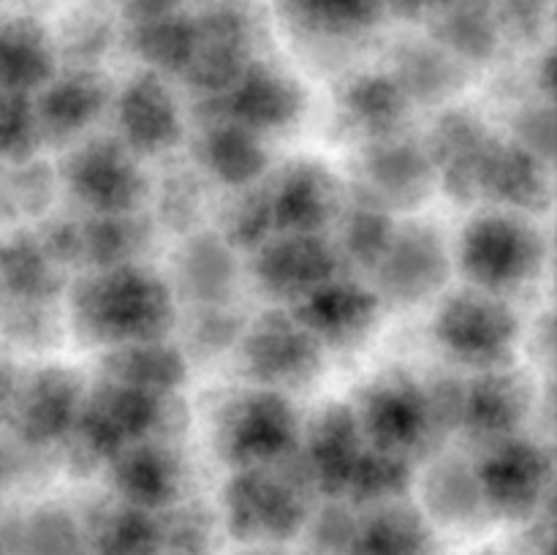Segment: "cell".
<instances>
[{
    "mask_svg": "<svg viewBox=\"0 0 557 555\" xmlns=\"http://www.w3.org/2000/svg\"><path fill=\"white\" fill-rule=\"evenodd\" d=\"M177 310L163 272L145 261L79 270L63 292L65 330L98 351L172 337Z\"/></svg>",
    "mask_w": 557,
    "mask_h": 555,
    "instance_id": "cell-1",
    "label": "cell"
},
{
    "mask_svg": "<svg viewBox=\"0 0 557 555\" xmlns=\"http://www.w3.org/2000/svg\"><path fill=\"white\" fill-rule=\"evenodd\" d=\"M183 428L185 411L180 392L156 395L107 379H92L85 390L74 433L58 452L74 471H92L141 441H177Z\"/></svg>",
    "mask_w": 557,
    "mask_h": 555,
    "instance_id": "cell-2",
    "label": "cell"
},
{
    "mask_svg": "<svg viewBox=\"0 0 557 555\" xmlns=\"http://www.w3.org/2000/svg\"><path fill=\"white\" fill-rule=\"evenodd\" d=\"M451 256L468 286L515 299L542 278L549 245L531 215L490 207L468 218Z\"/></svg>",
    "mask_w": 557,
    "mask_h": 555,
    "instance_id": "cell-3",
    "label": "cell"
},
{
    "mask_svg": "<svg viewBox=\"0 0 557 555\" xmlns=\"http://www.w3.org/2000/svg\"><path fill=\"white\" fill-rule=\"evenodd\" d=\"M299 435L292 397L264 386H237L212 411V449L228 471L277 466L297 452Z\"/></svg>",
    "mask_w": 557,
    "mask_h": 555,
    "instance_id": "cell-4",
    "label": "cell"
},
{
    "mask_svg": "<svg viewBox=\"0 0 557 555\" xmlns=\"http://www.w3.org/2000/svg\"><path fill=\"white\" fill-rule=\"evenodd\" d=\"M351 408L364 444L411 462L428 457L446 439L430 381L411 370L392 368L370 379L357 392Z\"/></svg>",
    "mask_w": 557,
    "mask_h": 555,
    "instance_id": "cell-5",
    "label": "cell"
},
{
    "mask_svg": "<svg viewBox=\"0 0 557 555\" xmlns=\"http://www.w3.org/2000/svg\"><path fill=\"white\" fill-rule=\"evenodd\" d=\"M60 190L76 212L112 215L147 207L150 174L114 134H87L65 147L58 166Z\"/></svg>",
    "mask_w": 557,
    "mask_h": 555,
    "instance_id": "cell-6",
    "label": "cell"
},
{
    "mask_svg": "<svg viewBox=\"0 0 557 555\" xmlns=\"http://www.w3.org/2000/svg\"><path fill=\"white\" fill-rule=\"evenodd\" d=\"M522 324L511 299L462 286L441 297L433 337L451 362L482 373L509 368L520 346Z\"/></svg>",
    "mask_w": 557,
    "mask_h": 555,
    "instance_id": "cell-7",
    "label": "cell"
},
{
    "mask_svg": "<svg viewBox=\"0 0 557 555\" xmlns=\"http://www.w3.org/2000/svg\"><path fill=\"white\" fill-rule=\"evenodd\" d=\"M232 354L245 384L283 392L288 397L315 384L326 357L324 348L288 308H270L245 321Z\"/></svg>",
    "mask_w": 557,
    "mask_h": 555,
    "instance_id": "cell-8",
    "label": "cell"
},
{
    "mask_svg": "<svg viewBox=\"0 0 557 555\" xmlns=\"http://www.w3.org/2000/svg\"><path fill=\"white\" fill-rule=\"evenodd\" d=\"M313 495L281 468H243L221 490V520L237 542L281 544L302 533Z\"/></svg>",
    "mask_w": 557,
    "mask_h": 555,
    "instance_id": "cell-9",
    "label": "cell"
},
{
    "mask_svg": "<svg viewBox=\"0 0 557 555\" xmlns=\"http://www.w3.org/2000/svg\"><path fill=\"white\" fill-rule=\"evenodd\" d=\"M87 381L65 365H36L22 370L14 403H11L5 422L20 444L33 452H58L74 433L85 400Z\"/></svg>",
    "mask_w": 557,
    "mask_h": 555,
    "instance_id": "cell-10",
    "label": "cell"
},
{
    "mask_svg": "<svg viewBox=\"0 0 557 555\" xmlns=\"http://www.w3.org/2000/svg\"><path fill=\"white\" fill-rule=\"evenodd\" d=\"M482 452V460L473 466V471L487 515L504 520L536 517L553 493V452L522 433L484 446Z\"/></svg>",
    "mask_w": 557,
    "mask_h": 555,
    "instance_id": "cell-11",
    "label": "cell"
},
{
    "mask_svg": "<svg viewBox=\"0 0 557 555\" xmlns=\"http://www.w3.org/2000/svg\"><path fill=\"white\" fill-rule=\"evenodd\" d=\"M451 245L433 221L397 223L386 254L370 272V286L379 299L397 308H411L444 294L451 275Z\"/></svg>",
    "mask_w": 557,
    "mask_h": 555,
    "instance_id": "cell-12",
    "label": "cell"
},
{
    "mask_svg": "<svg viewBox=\"0 0 557 555\" xmlns=\"http://www.w3.org/2000/svg\"><path fill=\"white\" fill-rule=\"evenodd\" d=\"M364 449L351 403H324L308 422H302L299 446L281 462L294 482L313 498L343 501L354 466Z\"/></svg>",
    "mask_w": 557,
    "mask_h": 555,
    "instance_id": "cell-13",
    "label": "cell"
},
{
    "mask_svg": "<svg viewBox=\"0 0 557 555\" xmlns=\"http://www.w3.org/2000/svg\"><path fill=\"white\" fill-rule=\"evenodd\" d=\"M196 120L223 118L256 136H272L294 128L308 109V92L297 76L264 58L250 60L237 82L218 98H196Z\"/></svg>",
    "mask_w": 557,
    "mask_h": 555,
    "instance_id": "cell-14",
    "label": "cell"
},
{
    "mask_svg": "<svg viewBox=\"0 0 557 555\" xmlns=\"http://www.w3.org/2000/svg\"><path fill=\"white\" fill-rule=\"evenodd\" d=\"M112 134L141 161L169 158L185 141V112L166 76L136 71L114 87Z\"/></svg>",
    "mask_w": 557,
    "mask_h": 555,
    "instance_id": "cell-15",
    "label": "cell"
},
{
    "mask_svg": "<svg viewBox=\"0 0 557 555\" xmlns=\"http://www.w3.org/2000/svg\"><path fill=\"white\" fill-rule=\"evenodd\" d=\"M346 272L330 234H272L248 254V275L275 308L294 303Z\"/></svg>",
    "mask_w": 557,
    "mask_h": 555,
    "instance_id": "cell-16",
    "label": "cell"
},
{
    "mask_svg": "<svg viewBox=\"0 0 557 555\" xmlns=\"http://www.w3.org/2000/svg\"><path fill=\"white\" fill-rule=\"evenodd\" d=\"M196 22V49L180 79L196 98H218L243 76L253 54V20L239 0L205 5Z\"/></svg>",
    "mask_w": 557,
    "mask_h": 555,
    "instance_id": "cell-17",
    "label": "cell"
},
{
    "mask_svg": "<svg viewBox=\"0 0 557 555\" xmlns=\"http://www.w3.org/2000/svg\"><path fill=\"white\" fill-rule=\"evenodd\" d=\"M288 310L324 351H348L364 346L373 335L384 313V303L362 275L341 272L305 294Z\"/></svg>",
    "mask_w": 557,
    "mask_h": 555,
    "instance_id": "cell-18",
    "label": "cell"
},
{
    "mask_svg": "<svg viewBox=\"0 0 557 555\" xmlns=\"http://www.w3.org/2000/svg\"><path fill=\"white\" fill-rule=\"evenodd\" d=\"M114 85L98 65H65L33 92L41 147L65 150L85 139L112 107Z\"/></svg>",
    "mask_w": 557,
    "mask_h": 555,
    "instance_id": "cell-19",
    "label": "cell"
},
{
    "mask_svg": "<svg viewBox=\"0 0 557 555\" xmlns=\"http://www.w3.org/2000/svg\"><path fill=\"white\" fill-rule=\"evenodd\" d=\"M357 174V188L389 212L419 210L438 185L424 141L406 131L364 141Z\"/></svg>",
    "mask_w": 557,
    "mask_h": 555,
    "instance_id": "cell-20",
    "label": "cell"
},
{
    "mask_svg": "<svg viewBox=\"0 0 557 555\" xmlns=\"http://www.w3.org/2000/svg\"><path fill=\"white\" fill-rule=\"evenodd\" d=\"M275 234H330L346 190L341 180L313 158H299L267 174Z\"/></svg>",
    "mask_w": 557,
    "mask_h": 555,
    "instance_id": "cell-21",
    "label": "cell"
},
{
    "mask_svg": "<svg viewBox=\"0 0 557 555\" xmlns=\"http://www.w3.org/2000/svg\"><path fill=\"white\" fill-rule=\"evenodd\" d=\"M114 498L147 511H166L188 498V460L177 441L152 439L128 446L107 462Z\"/></svg>",
    "mask_w": 557,
    "mask_h": 555,
    "instance_id": "cell-22",
    "label": "cell"
},
{
    "mask_svg": "<svg viewBox=\"0 0 557 555\" xmlns=\"http://www.w3.org/2000/svg\"><path fill=\"white\" fill-rule=\"evenodd\" d=\"M531 381L515 368L482 370L462 381L460 424L457 430L484 446L520 435L533 411Z\"/></svg>",
    "mask_w": 557,
    "mask_h": 555,
    "instance_id": "cell-23",
    "label": "cell"
},
{
    "mask_svg": "<svg viewBox=\"0 0 557 555\" xmlns=\"http://www.w3.org/2000/svg\"><path fill=\"white\" fill-rule=\"evenodd\" d=\"M476 199L495 210L542 215L553 205L549 161L539 158L515 139L493 136L476 174Z\"/></svg>",
    "mask_w": 557,
    "mask_h": 555,
    "instance_id": "cell-24",
    "label": "cell"
},
{
    "mask_svg": "<svg viewBox=\"0 0 557 555\" xmlns=\"http://www.w3.org/2000/svg\"><path fill=\"white\" fill-rule=\"evenodd\" d=\"M180 308L185 305H228L243 281L239 254L215 232L205 226L180 237L166 275Z\"/></svg>",
    "mask_w": 557,
    "mask_h": 555,
    "instance_id": "cell-25",
    "label": "cell"
},
{
    "mask_svg": "<svg viewBox=\"0 0 557 555\" xmlns=\"http://www.w3.org/2000/svg\"><path fill=\"white\" fill-rule=\"evenodd\" d=\"M493 131L471 109L451 107L433 123L424 136V150L433 161L438 185L457 205L476 201V174Z\"/></svg>",
    "mask_w": 557,
    "mask_h": 555,
    "instance_id": "cell-26",
    "label": "cell"
},
{
    "mask_svg": "<svg viewBox=\"0 0 557 555\" xmlns=\"http://www.w3.org/2000/svg\"><path fill=\"white\" fill-rule=\"evenodd\" d=\"M190 161L221 190L259 183L272 169L264 139L223 118L201 120L196 125V134L190 139Z\"/></svg>",
    "mask_w": 557,
    "mask_h": 555,
    "instance_id": "cell-27",
    "label": "cell"
},
{
    "mask_svg": "<svg viewBox=\"0 0 557 555\" xmlns=\"http://www.w3.org/2000/svg\"><path fill=\"white\" fill-rule=\"evenodd\" d=\"M69 275L47 256L33 229L0 234V305L63 303Z\"/></svg>",
    "mask_w": 557,
    "mask_h": 555,
    "instance_id": "cell-28",
    "label": "cell"
},
{
    "mask_svg": "<svg viewBox=\"0 0 557 555\" xmlns=\"http://www.w3.org/2000/svg\"><path fill=\"white\" fill-rule=\"evenodd\" d=\"M163 172L150 177V196L147 207L156 221L158 232H172L177 237L194 234L207 226L212 218V190L215 185L194 166V161H177V158H161Z\"/></svg>",
    "mask_w": 557,
    "mask_h": 555,
    "instance_id": "cell-29",
    "label": "cell"
},
{
    "mask_svg": "<svg viewBox=\"0 0 557 555\" xmlns=\"http://www.w3.org/2000/svg\"><path fill=\"white\" fill-rule=\"evenodd\" d=\"M96 379L136 386L156 395H177L188 379V359L172 337L128 343V346L101 351Z\"/></svg>",
    "mask_w": 557,
    "mask_h": 555,
    "instance_id": "cell-30",
    "label": "cell"
},
{
    "mask_svg": "<svg viewBox=\"0 0 557 555\" xmlns=\"http://www.w3.org/2000/svg\"><path fill=\"white\" fill-rule=\"evenodd\" d=\"M87 555H163L161 517L125 501H98L85 517Z\"/></svg>",
    "mask_w": 557,
    "mask_h": 555,
    "instance_id": "cell-31",
    "label": "cell"
},
{
    "mask_svg": "<svg viewBox=\"0 0 557 555\" xmlns=\"http://www.w3.org/2000/svg\"><path fill=\"white\" fill-rule=\"evenodd\" d=\"M332 229H335L332 243H335L346 272L370 278V272L379 267L381 256L389 248L397 221L395 212H389L384 205L354 188L343 201Z\"/></svg>",
    "mask_w": 557,
    "mask_h": 555,
    "instance_id": "cell-32",
    "label": "cell"
},
{
    "mask_svg": "<svg viewBox=\"0 0 557 555\" xmlns=\"http://www.w3.org/2000/svg\"><path fill=\"white\" fill-rule=\"evenodd\" d=\"M341 114L364 141L406 131L411 101L389 71H362L341 87Z\"/></svg>",
    "mask_w": 557,
    "mask_h": 555,
    "instance_id": "cell-33",
    "label": "cell"
},
{
    "mask_svg": "<svg viewBox=\"0 0 557 555\" xmlns=\"http://www.w3.org/2000/svg\"><path fill=\"white\" fill-rule=\"evenodd\" d=\"M389 74L400 85L411 107H438L451 101L466 85V63L430 41H408L395 49Z\"/></svg>",
    "mask_w": 557,
    "mask_h": 555,
    "instance_id": "cell-34",
    "label": "cell"
},
{
    "mask_svg": "<svg viewBox=\"0 0 557 555\" xmlns=\"http://www.w3.org/2000/svg\"><path fill=\"white\" fill-rule=\"evenodd\" d=\"M54 38L30 16L0 22V92L41 90L58 74Z\"/></svg>",
    "mask_w": 557,
    "mask_h": 555,
    "instance_id": "cell-35",
    "label": "cell"
},
{
    "mask_svg": "<svg viewBox=\"0 0 557 555\" xmlns=\"http://www.w3.org/2000/svg\"><path fill=\"white\" fill-rule=\"evenodd\" d=\"M82 215V270L145 261L158 243V226L147 210Z\"/></svg>",
    "mask_w": 557,
    "mask_h": 555,
    "instance_id": "cell-36",
    "label": "cell"
},
{
    "mask_svg": "<svg viewBox=\"0 0 557 555\" xmlns=\"http://www.w3.org/2000/svg\"><path fill=\"white\" fill-rule=\"evenodd\" d=\"M422 511L428 522L446 528H471L490 517L482 501L476 471L460 455H441L430 462L422 482Z\"/></svg>",
    "mask_w": 557,
    "mask_h": 555,
    "instance_id": "cell-37",
    "label": "cell"
},
{
    "mask_svg": "<svg viewBox=\"0 0 557 555\" xmlns=\"http://www.w3.org/2000/svg\"><path fill=\"white\" fill-rule=\"evenodd\" d=\"M346 555H433V531L417 506L392 501L359 515Z\"/></svg>",
    "mask_w": 557,
    "mask_h": 555,
    "instance_id": "cell-38",
    "label": "cell"
},
{
    "mask_svg": "<svg viewBox=\"0 0 557 555\" xmlns=\"http://www.w3.org/2000/svg\"><path fill=\"white\" fill-rule=\"evenodd\" d=\"M433 41L460 63H487L504 41L493 0H455L433 11Z\"/></svg>",
    "mask_w": 557,
    "mask_h": 555,
    "instance_id": "cell-39",
    "label": "cell"
},
{
    "mask_svg": "<svg viewBox=\"0 0 557 555\" xmlns=\"http://www.w3.org/2000/svg\"><path fill=\"white\" fill-rule=\"evenodd\" d=\"M294 30L310 38H357L375 30L386 16L384 0H275Z\"/></svg>",
    "mask_w": 557,
    "mask_h": 555,
    "instance_id": "cell-40",
    "label": "cell"
},
{
    "mask_svg": "<svg viewBox=\"0 0 557 555\" xmlns=\"http://www.w3.org/2000/svg\"><path fill=\"white\" fill-rule=\"evenodd\" d=\"M125 41L147 71L161 76H183L196 49L194 14L174 11L158 20L125 25Z\"/></svg>",
    "mask_w": 557,
    "mask_h": 555,
    "instance_id": "cell-41",
    "label": "cell"
},
{
    "mask_svg": "<svg viewBox=\"0 0 557 555\" xmlns=\"http://www.w3.org/2000/svg\"><path fill=\"white\" fill-rule=\"evenodd\" d=\"M248 316L237 305H185L177 310V346L190 362H207L232 354L245 330Z\"/></svg>",
    "mask_w": 557,
    "mask_h": 555,
    "instance_id": "cell-42",
    "label": "cell"
},
{
    "mask_svg": "<svg viewBox=\"0 0 557 555\" xmlns=\"http://www.w3.org/2000/svg\"><path fill=\"white\" fill-rule=\"evenodd\" d=\"M215 215V232L232 245L237 254H250L259 248L264 239L275 234L270 210V190H267V177L245 188L223 190V199L212 207Z\"/></svg>",
    "mask_w": 557,
    "mask_h": 555,
    "instance_id": "cell-43",
    "label": "cell"
},
{
    "mask_svg": "<svg viewBox=\"0 0 557 555\" xmlns=\"http://www.w3.org/2000/svg\"><path fill=\"white\" fill-rule=\"evenodd\" d=\"M60 194L58 169L30 158L0 163V221H41Z\"/></svg>",
    "mask_w": 557,
    "mask_h": 555,
    "instance_id": "cell-44",
    "label": "cell"
},
{
    "mask_svg": "<svg viewBox=\"0 0 557 555\" xmlns=\"http://www.w3.org/2000/svg\"><path fill=\"white\" fill-rule=\"evenodd\" d=\"M413 466L417 462L406 460V457L373 449V446L364 444L362 455H359L357 466H354L351 479H348L343 501L351 506H362V509L403 501L408 490L413 488V479H417Z\"/></svg>",
    "mask_w": 557,
    "mask_h": 555,
    "instance_id": "cell-45",
    "label": "cell"
},
{
    "mask_svg": "<svg viewBox=\"0 0 557 555\" xmlns=\"http://www.w3.org/2000/svg\"><path fill=\"white\" fill-rule=\"evenodd\" d=\"M16 544L22 555H87L82 517L60 504L36 506L20 522Z\"/></svg>",
    "mask_w": 557,
    "mask_h": 555,
    "instance_id": "cell-46",
    "label": "cell"
},
{
    "mask_svg": "<svg viewBox=\"0 0 557 555\" xmlns=\"http://www.w3.org/2000/svg\"><path fill=\"white\" fill-rule=\"evenodd\" d=\"M63 332V303L0 305V351H47Z\"/></svg>",
    "mask_w": 557,
    "mask_h": 555,
    "instance_id": "cell-47",
    "label": "cell"
},
{
    "mask_svg": "<svg viewBox=\"0 0 557 555\" xmlns=\"http://www.w3.org/2000/svg\"><path fill=\"white\" fill-rule=\"evenodd\" d=\"M41 150L33 96L0 92V163L30 161Z\"/></svg>",
    "mask_w": 557,
    "mask_h": 555,
    "instance_id": "cell-48",
    "label": "cell"
},
{
    "mask_svg": "<svg viewBox=\"0 0 557 555\" xmlns=\"http://www.w3.org/2000/svg\"><path fill=\"white\" fill-rule=\"evenodd\" d=\"M163 553H190L207 555V544L212 542V511L199 501H180L161 511Z\"/></svg>",
    "mask_w": 557,
    "mask_h": 555,
    "instance_id": "cell-49",
    "label": "cell"
},
{
    "mask_svg": "<svg viewBox=\"0 0 557 555\" xmlns=\"http://www.w3.org/2000/svg\"><path fill=\"white\" fill-rule=\"evenodd\" d=\"M359 515H354L346 501H324V506L310 511L302 531L313 555H346L357 533Z\"/></svg>",
    "mask_w": 557,
    "mask_h": 555,
    "instance_id": "cell-50",
    "label": "cell"
},
{
    "mask_svg": "<svg viewBox=\"0 0 557 555\" xmlns=\"http://www.w3.org/2000/svg\"><path fill=\"white\" fill-rule=\"evenodd\" d=\"M500 38L533 47L549 22V0H493Z\"/></svg>",
    "mask_w": 557,
    "mask_h": 555,
    "instance_id": "cell-51",
    "label": "cell"
},
{
    "mask_svg": "<svg viewBox=\"0 0 557 555\" xmlns=\"http://www.w3.org/2000/svg\"><path fill=\"white\" fill-rule=\"evenodd\" d=\"M44 457L41 452L27 449L5 428H0V490H9L30 477L33 462Z\"/></svg>",
    "mask_w": 557,
    "mask_h": 555,
    "instance_id": "cell-52",
    "label": "cell"
},
{
    "mask_svg": "<svg viewBox=\"0 0 557 555\" xmlns=\"http://www.w3.org/2000/svg\"><path fill=\"white\" fill-rule=\"evenodd\" d=\"M183 3L185 0H114L125 25H136V22L158 20V16L183 11Z\"/></svg>",
    "mask_w": 557,
    "mask_h": 555,
    "instance_id": "cell-53",
    "label": "cell"
},
{
    "mask_svg": "<svg viewBox=\"0 0 557 555\" xmlns=\"http://www.w3.org/2000/svg\"><path fill=\"white\" fill-rule=\"evenodd\" d=\"M22 368L11 359L9 351H0V424L5 422L11 403H14L16 386H20Z\"/></svg>",
    "mask_w": 557,
    "mask_h": 555,
    "instance_id": "cell-54",
    "label": "cell"
},
{
    "mask_svg": "<svg viewBox=\"0 0 557 555\" xmlns=\"http://www.w3.org/2000/svg\"><path fill=\"white\" fill-rule=\"evenodd\" d=\"M449 3H455V0H384V11L403 16V20H419V16L433 14L435 9Z\"/></svg>",
    "mask_w": 557,
    "mask_h": 555,
    "instance_id": "cell-55",
    "label": "cell"
},
{
    "mask_svg": "<svg viewBox=\"0 0 557 555\" xmlns=\"http://www.w3.org/2000/svg\"><path fill=\"white\" fill-rule=\"evenodd\" d=\"M0 555H5V544H3V539H0Z\"/></svg>",
    "mask_w": 557,
    "mask_h": 555,
    "instance_id": "cell-56",
    "label": "cell"
},
{
    "mask_svg": "<svg viewBox=\"0 0 557 555\" xmlns=\"http://www.w3.org/2000/svg\"><path fill=\"white\" fill-rule=\"evenodd\" d=\"M163 555H190V553H163Z\"/></svg>",
    "mask_w": 557,
    "mask_h": 555,
    "instance_id": "cell-57",
    "label": "cell"
}]
</instances>
